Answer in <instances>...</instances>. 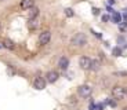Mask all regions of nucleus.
I'll return each instance as SVG.
<instances>
[{
    "label": "nucleus",
    "instance_id": "20e7f679",
    "mask_svg": "<svg viewBox=\"0 0 127 110\" xmlns=\"http://www.w3.org/2000/svg\"><path fill=\"white\" fill-rule=\"evenodd\" d=\"M93 89L91 87H89V85H80L79 89H77V94H79V96L82 98H89L90 95H91Z\"/></svg>",
    "mask_w": 127,
    "mask_h": 110
},
{
    "label": "nucleus",
    "instance_id": "dca6fc26",
    "mask_svg": "<svg viewBox=\"0 0 127 110\" xmlns=\"http://www.w3.org/2000/svg\"><path fill=\"white\" fill-rule=\"evenodd\" d=\"M65 14H66V17H73V11L70 8H66L65 10Z\"/></svg>",
    "mask_w": 127,
    "mask_h": 110
},
{
    "label": "nucleus",
    "instance_id": "423d86ee",
    "mask_svg": "<svg viewBox=\"0 0 127 110\" xmlns=\"http://www.w3.org/2000/svg\"><path fill=\"white\" fill-rule=\"evenodd\" d=\"M79 65H80V67H82V69H86V70H89V69H91L93 61L90 59L89 57H82V58L79 59Z\"/></svg>",
    "mask_w": 127,
    "mask_h": 110
},
{
    "label": "nucleus",
    "instance_id": "6ab92c4d",
    "mask_svg": "<svg viewBox=\"0 0 127 110\" xmlns=\"http://www.w3.org/2000/svg\"><path fill=\"white\" fill-rule=\"evenodd\" d=\"M93 33H94V35H95V36H97V37H99V39H101V37H102V36H101V33H97V32H93Z\"/></svg>",
    "mask_w": 127,
    "mask_h": 110
},
{
    "label": "nucleus",
    "instance_id": "f03ea898",
    "mask_svg": "<svg viewBox=\"0 0 127 110\" xmlns=\"http://www.w3.org/2000/svg\"><path fill=\"white\" fill-rule=\"evenodd\" d=\"M112 96L115 98V99H123V98L127 96V88L124 87H119V85H116V87L112 88Z\"/></svg>",
    "mask_w": 127,
    "mask_h": 110
},
{
    "label": "nucleus",
    "instance_id": "6e6552de",
    "mask_svg": "<svg viewBox=\"0 0 127 110\" xmlns=\"http://www.w3.org/2000/svg\"><path fill=\"white\" fill-rule=\"evenodd\" d=\"M68 65H69V59H68L66 57H61L60 61H58V67H60L61 70H66Z\"/></svg>",
    "mask_w": 127,
    "mask_h": 110
},
{
    "label": "nucleus",
    "instance_id": "f8f14e48",
    "mask_svg": "<svg viewBox=\"0 0 127 110\" xmlns=\"http://www.w3.org/2000/svg\"><path fill=\"white\" fill-rule=\"evenodd\" d=\"M36 17H39V8L37 7H32L31 13H29V18H36Z\"/></svg>",
    "mask_w": 127,
    "mask_h": 110
},
{
    "label": "nucleus",
    "instance_id": "9b49d317",
    "mask_svg": "<svg viewBox=\"0 0 127 110\" xmlns=\"http://www.w3.org/2000/svg\"><path fill=\"white\" fill-rule=\"evenodd\" d=\"M3 47L8 48V50H13V48L15 47V44H14V41H11V40H4L3 41Z\"/></svg>",
    "mask_w": 127,
    "mask_h": 110
},
{
    "label": "nucleus",
    "instance_id": "f257e3e1",
    "mask_svg": "<svg viewBox=\"0 0 127 110\" xmlns=\"http://www.w3.org/2000/svg\"><path fill=\"white\" fill-rule=\"evenodd\" d=\"M70 43H72V45H76V47H83L87 43V37L84 33H77V35H75L72 37Z\"/></svg>",
    "mask_w": 127,
    "mask_h": 110
},
{
    "label": "nucleus",
    "instance_id": "ddd939ff",
    "mask_svg": "<svg viewBox=\"0 0 127 110\" xmlns=\"http://www.w3.org/2000/svg\"><path fill=\"white\" fill-rule=\"evenodd\" d=\"M122 18H123V17H122L119 13H113V17H112V21H113L115 23H120V22H122Z\"/></svg>",
    "mask_w": 127,
    "mask_h": 110
},
{
    "label": "nucleus",
    "instance_id": "5701e85b",
    "mask_svg": "<svg viewBox=\"0 0 127 110\" xmlns=\"http://www.w3.org/2000/svg\"><path fill=\"white\" fill-rule=\"evenodd\" d=\"M0 29H1V22H0Z\"/></svg>",
    "mask_w": 127,
    "mask_h": 110
},
{
    "label": "nucleus",
    "instance_id": "aec40b11",
    "mask_svg": "<svg viewBox=\"0 0 127 110\" xmlns=\"http://www.w3.org/2000/svg\"><path fill=\"white\" fill-rule=\"evenodd\" d=\"M94 109H95V106H94V105L91 103V106H90V110H94Z\"/></svg>",
    "mask_w": 127,
    "mask_h": 110
},
{
    "label": "nucleus",
    "instance_id": "4be33fe9",
    "mask_svg": "<svg viewBox=\"0 0 127 110\" xmlns=\"http://www.w3.org/2000/svg\"><path fill=\"white\" fill-rule=\"evenodd\" d=\"M123 110H127V106H126V107H124V109H123Z\"/></svg>",
    "mask_w": 127,
    "mask_h": 110
},
{
    "label": "nucleus",
    "instance_id": "412c9836",
    "mask_svg": "<svg viewBox=\"0 0 127 110\" xmlns=\"http://www.w3.org/2000/svg\"><path fill=\"white\" fill-rule=\"evenodd\" d=\"M115 3V0H109V4H113Z\"/></svg>",
    "mask_w": 127,
    "mask_h": 110
},
{
    "label": "nucleus",
    "instance_id": "9d476101",
    "mask_svg": "<svg viewBox=\"0 0 127 110\" xmlns=\"http://www.w3.org/2000/svg\"><path fill=\"white\" fill-rule=\"evenodd\" d=\"M35 4V0H21V8L22 10H31Z\"/></svg>",
    "mask_w": 127,
    "mask_h": 110
},
{
    "label": "nucleus",
    "instance_id": "2eb2a0df",
    "mask_svg": "<svg viewBox=\"0 0 127 110\" xmlns=\"http://www.w3.org/2000/svg\"><path fill=\"white\" fill-rule=\"evenodd\" d=\"M112 54H113L115 57H120V55H122V50L119 47H115L113 50H112Z\"/></svg>",
    "mask_w": 127,
    "mask_h": 110
},
{
    "label": "nucleus",
    "instance_id": "f3484780",
    "mask_svg": "<svg viewBox=\"0 0 127 110\" xmlns=\"http://www.w3.org/2000/svg\"><path fill=\"white\" fill-rule=\"evenodd\" d=\"M99 11H101L99 8H95V7L93 8V14H94V15H98V14H99Z\"/></svg>",
    "mask_w": 127,
    "mask_h": 110
},
{
    "label": "nucleus",
    "instance_id": "4468645a",
    "mask_svg": "<svg viewBox=\"0 0 127 110\" xmlns=\"http://www.w3.org/2000/svg\"><path fill=\"white\" fill-rule=\"evenodd\" d=\"M99 66H101L99 61H93V65H91V69H93V70H98Z\"/></svg>",
    "mask_w": 127,
    "mask_h": 110
},
{
    "label": "nucleus",
    "instance_id": "a211bd4d",
    "mask_svg": "<svg viewBox=\"0 0 127 110\" xmlns=\"http://www.w3.org/2000/svg\"><path fill=\"white\" fill-rule=\"evenodd\" d=\"M102 21H104V22H108V21H109V17H108V15H104V17H102Z\"/></svg>",
    "mask_w": 127,
    "mask_h": 110
},
{
    "label": "nucleus",
    "instance_id": "39448f33",
    "mask_svg": "<svg viewBox=\"0 0 127 110\" xmlns=\"http://www.w3.org/2000/svg\"><path fill=\"white\" fill-rule=\"evenodd\" d=\"M50 39H51V33L48 30H44V32H41L40 36H39V43L41 45H46V44L50 43Z\"/></svg>",
    "mask_w": 127,
    "mask_h": 110
},
{
    "label": "nucleus",
    "instance_id": "1a4fd4ad",
    "mask_svg": "<svg viewBox=\"0 0 127 110\" xmlns=\"http://www.w3.org/2000/svg\"><path fill=\"white\" fill-rule=\"evenodd\" d=\"M28 28L31 29V30H35V29L39 28V17H36V18H29Z\"/></svg>",
    "mask_w": 127,
    "mask_h": 110
},
{
    "label": "nucleus",
    "instance_id": "0eeeda50",
    "mask_svg": "<svg viewBox=\"0 0 127 110\" xmlns=\"http://www.w3.org/2000/svg\"><path fill=\"white\" fill-rule=\"evenodd\" d=\"M58 77H60V76H58V73L55 72V70H50V72L46 74V80H47V83H51V84L57 81Z\"/></svg>",
    "mask_w": 127,
    "mask_h": 110
},
{
    "label": "nucleus",
    "instance_id": "7ed1b4c3",
    "mask_svg": "<svg viewBox=\"0 0 127 110\" xmlns=\"http://www.w3.org/2000/svg\"><path fill=\"white\" fill-rule=\"evenodd\" d=\"M46 83H47L46 77H41V76H36V77H35V81H33V85H35L36 89L41 91V89H44V88H46Z\"/></svg>",
    "mask_w": 127,
    "mask_h": 110
}]
</instances>
